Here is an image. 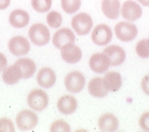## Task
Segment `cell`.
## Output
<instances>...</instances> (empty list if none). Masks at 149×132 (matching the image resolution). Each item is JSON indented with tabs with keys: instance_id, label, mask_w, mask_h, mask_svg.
Wrapping results in <instances>:
<instances>
[{
	"instance_id": "cell-12",
	"label": "cell",
	"mask_w": 149,
	"mask_h": 132,
	"mask_svg": "<svg viewBox=\"0 0 149 132\" xmlns=\"http://www.w3.org/2000/svg\"><path fill=\"white\" fill-rule=\"evenodd\" d=\"M103 53L109 58L110 65L118 66L121 65L126 59V53L121 47L118 45H110L103 50Z\"/></svg>"
},
{
	"instance_id": "cell-25",
	"label": "cell",
	"mask_w": 149,
	"mask_h": 132,
	"mask_svg": "<svg viewBox=\"0 0 149 132\" xmlns=\"http://www.w3.org/2000/svg\"><path fill=\"white\" fill-rule=\"evenodd\" d=\"M31 5L37 12L45 13L51 9L52 0H31Z\"/></svg>"
},
{
	"instance_id": "cell-5",
	"label": "cell",
	"mask_w": 149,
	"mask_h": 132,
	"mask_svg": "<svg viewBox=\"0 0 149 132\" xmlns=\"http://www.w3.org/2000/svg\"><path fill=\"white\" fill-rule=\"evenodd\" d=\"M38 122V116L29 110L20 111L16 116L17 126L21 131L32 130L36 126Z\"/></svg>"
},
{
	"instance_id": "cell-8",
	"label": "cell",
	"mask_w": 149,
	"mask_h": 132,
	"mask_svg": "<svg viewBox=\"0 0 149 132\" xmlns=\"http://www.w3.org/2000/svg\"><path fill=\"white\" fill-rule=\"evenodd\" d=\"M8 46L10 52L17 56L26 55L30 50V44L27 39L20 35L11 38Z\"/></svg>"
},
{
	"instance_id": "cell-33",
	"label": "cell",
	"mask_w": 149,
	"mask_h": 132,
	"mask_svg": "<svg viewBox=\"0 0 149 132\" xmlns=\"http://www.w3.org/2000/svg\"><path fill=\"white\" fill-rule=\"evenodd\" d=\"M139 2L142 4V6L146 7H149V0H137Z\"/></svg>"
},
{
	"instance_id": "cell-7",
	"label": "cell",
	"mask_w": 149,
	"mask_h": 132,
	"mask_svg": "<svg viewBox=\"0 0 149 132\" xmlns=\"http://www.w3.org/2000/svg\"><path fill=\"white\" fill-rule=\"evenodd\" d=\"M112 31L106 24L97 25L92 32L91 38L95 44L98 46L106 45L112 39Z\"/></svg>"
},
{
	"instance_id": "cell-27",
	"label": "cell",
	"mask_w": 149,
	"mask_h": 132,
	"mask_svg": "<svg viewBox=\"0 0 149 132\" xmlns=\"http://www.w3.org/2000/svg\"><path fill=\"white\" fill-rule=\"evenodd\" d=\"M50 131L51 132H69L71 131V128L66 122L59 120L51 124Z\"/></svg>"
},
{
	"instance_id": "cell-22",
	"label": "cell",
	"mask_w": 149,
	"mask_h": 132,
	"mask_svg": "<svg viewBox=\"0 0 149 132\" xmlns=\"http://www.w3.org/2000/svg\"><path fill=\"white\" fill-rule=\"evenodd\" d=\"M22 78V73L20 68L15 65L6 67L2 72V80L6 84L14 85Z\"/></svg>"
},
{
	"instance_id": "cell-13",
	"label": "cell",
	"mask_w": 149,
	"mask_h": 132,
	"mask_svg": "<svg viewBox=\"0 0 149 132\" xmlns=\"http://www.w3.org/2000/svg\"><path fill=\"white\" fill-rule=\"evenodd\" d=\"M74 41L75 35L69 28H62L59 29L53 36L54 45L58 49H61L67 44H74Z\"/></svg>"
},
{
	"instance_id": "cell-4",
	"label": "cell",
	"mask_w": 149,
	"mask_h": 132,
	"mask_svg": "<svg viewBox=\"0 0 149 132\" xmlns=\"http://www.w3.org/2000/svg\"><path fill=\"white\" fill-rule=\"evenodd\" d=\"M115 32L117 38L121 41L130 42L134 40L138 34V29L134 24L122 21L116 24Z\"/></svg>"
},
{
	"instance_id": "cell-31",
	"label": "cell",
	"mask_w": 149,
	"mask_h": 132,
	"mask_svg": "<svg viewBox=\"0 0 149 132\" xmlns=\"http://www.w3.org/2000/svg\"><path fill=\"white\" fill-rule=\"evenodd\" d=\"M7 63L8 61L6 56L3 53H0V72L6 68V66H7Z\"/></svg>"
},
{
	"instance_id": "cell-24",
	"label": "cell",
	"mask_w": 149,
	"mask_h": 132,
	"mask_svg": "<svg viewBox=\"0 0 149 132\" xmlns=\"http://www.w3.org/2000/svg\"><path fill=\"white\" fill-rule=\"evenodd\" d=\"M46 20H47V23L48 24L50 27L56 29L62 25L63 17L58 11H51V12L47 14Z\"/></svg>"
},
{
	"instance_id": "cell-17",
	"label": "cell",
	"mask_w": 149,
	"mask_h": 132,
	"mask_svg": "<svg viewBox=\"0 0 149 132\" xmlns=\"http://www.w3.org/2000/svg\"><path fill=\"white\" fill-rule=\"evenodd\" d=\"M98 125L100 131H102L112 132L118 129L119 121L112 113H107L99 118Z\"/></svg>"
},
{
	"instance_id": "cell-11",
	"label": "cell",
	"mask_w": 149,
	"mask_h": 132,
	"mask_svg": "<svg viewBox=\"0 0 149 132\" xmlns=\"http://www.w3.org/2000/svg\"><path fill=\"white\" fill-rule=\"evenodd\" d=\"M61 57L63 59L70 64H75L82 58V51L78 46L74 44H67L61 48Z\"/></svg>"
},
{
	"instance_id": "cell-6",
	"label": "cell",
	"mask_w": 149,
	"mask_h": 132,
	"mask_svg": "<svg viewBox=\"0 0 149 132\" xmlns=\"http://www.w3.org/2000/svg\"><path fill=\"white\" fill-rule=\"evenodd\" d=\"M64 84L69 92L78 93L84 89L85 85V77L80 71H72L65 76Z\"/></svg>"
},
{
	"instance_id": "cell-10",
	"label": "cell",
	"mask_w": 149,
	"mask_h": 132,
	"mask_svg": "<svg viewBox=\"0 0 149 132\" xmlns=\"http://www.w3.org/2000/svg\"><path fill=\"white\" fill-rule=\"evenodd\" d=\"M89 66L93 72L103 74L110 67L109 58L104 53H96L91 56L89 60Z\"/></svg>"
},
{
	"instance_id": "cell-1",
	"label": "cell",
	"mask_w": 149,
	"mask_h": 132,
	"mask_svg": "<svg viewBox=\"0 0 149 132\" xmlns=\"http://www.w3.org/2000/svg\"><path fill=\"white\" fill-rule=\"evenodd\" d=\"M29 39L37 46L47 44L51 38V33L45 24L35 23L29 29Z\"/></svg>"
},
{
	"instance_id": "cell-9",
	"label": "cell",
	"mask_w": 149,
	"mask_h": 132,
	"mask_svg": "<svg viewBox=\"0 0 149 132\" xmlns=\"http://www.w3.org/2000/svg\"><path fill=\"white\" fill-rule=\"evenodd\" d=\"M122 17L129 21H136L142 15V9L141 6L134 1L127 0L124 2L121 6Z\"/></svg>"
},
{
	"instance_id": "cell-3",
	"label": "cell",
	"mask_w": 149,
	"mask_h": 132,
	"mask_svg": "<svg viewBox=\"0 0 149 132\" xmlns=\"http://www.w3.org/2000/svg\"><path fill=\"white\" fill-rule=\"evenodd\" d=\"M26 101L30 108L36 111H42L47 107L49 98L46 92L40 89H35L28 94Z\"/></svg>"
},
{
	"instance_id": "cell-29",
	"label": "cell",
	"mask_w": 149,
	"mask_h": 132,
	"mask_svg": "<svg viewBox=\"0 0 149 132\" xmlns=\"http://www.w3.org/2000/svg\"><path fill=\"white\" fill-rule=\"evenodd\" d=\"M139 123L140 127L144 131H149V111L142 114L140 117Z\"/></svg>"
},
{
	"instance_id": "cell-15",
	"label": "cell",
	"mask_w": 149,
	"mask_h": 132,
	"mask_svg": "<svg viewBox=\"0 0 149 132\" xmlns=\"http://www.w3.org/2000/svg\"><path fill=\"white\" fill-rule=\"evenodd\" d=\"M56 106H57L58 111L64 115H70L76 111L78 102L74 97L66 95L62 96L58 100Z\"/></svg>"
},
{
	"instance_id": "cell-32",
	"label": "cell",
	"mask_w": 149,
	"mask_h": 132,
	"mask_svg": "<svg viewBox=\"0 0 149 132\" xmlns=\"http://www.w3.org/2000/svg\"><path fill=\"white\" fill-rule=\"evenodd\" d=\"M11 3V0H0V10L6 9Z\"/></svg>"
},
{
	"instance_id": "cell-16",
	"label": "cell",
	"mask_w": 149,
	"mask_h": 132,
	"mask_svg": "<svg viewBox=\"0 0 149 132\" xmlns=\"http://www.w3.org/2000/svg\"><path fill=\"white\" fill-rule=\"evenodd\" d=\"M103 85L108 92H116L122 86L121 75L116 71H109L102 77Z\"/></svg>"
},
{
	"instance_id": "cell-21",
	"label": "cell",
	"mask_w": 149,
	"mask_h": 132,
	"mask_svg": "<svg viewBox=\"0 0 149 132\" xmlns=\"http://www.w3.org/2000/svg\"><path fill=\"white\" fill-rule=\"evenodd\" d=\"M15 64L20 68L23 79H29L32 77L36 71V65L31 59H19L18 60H17Z\"/></svg>"
},
{
	"instance_id": "cell-2",
	"label": "cell",
	"mask_w": 149,
	"mask_h": 132,
	"mask_svg": "<svg viewBox=\"0 0 149 132\" xmlns=\"http://www.w3.org/2000/svg\"><path fill=\"white\" fill-rule=\"evenodd\" d=\"M72 27L78 35H86L93 26V20L87 13H79L72 19Z\"/></svg>"
},
{
	"instance_id": "cell-28",
	"label": "cell",
	"mask_w": 149,
	"mask_h": 132,
	"mask_svg": "<svg viewBox=\"0 0 149 132\" xmlns=\"http://www.w3.org/2000/svg\"><path fill=\"white\" fill-rule=\"evenodd\" d=\"M15 131L12 121L8 118L0 119V132H14Z\"/></svg>"
},
{
	"instance_id": "cell-26",
	"label": "cell",
	"mask_w": 149,
	"mask_h": 132,
	"mask_svg": "<svg viewBox=\"0 0 149 132\" xmlns=\"http://www.w3.org/2000/svg\"><path fill=\"white\" fill-rule=\"evenodd\" d=\"M136 51L141 58H149V39H143L138 42Z\"/></svg>"
},
{
	"instance_id": "cell-18",
	"label": "cell",
	"mask_w": 149,
	"mask_h": 132,
	"mask_svg": "<svg viewBox=\"0 0 149 132\" xmlns=\"http://www.w3.org/2000/svg\"><path fill=\"white\" fill-rule=\"evenodd\" d=\"M8 20L13 27L21 29L26 26L29 23V15L24 10L16 9L10 14Z\"/></svg>"
},
{
	"instance_id": "cell-30",
	"label": "cell",
	"mask_w": 149,
	"mask_h": 132,
	"mask_svg": "<svg viewBox=\"0 0 149 132\" xmlns=\"http://www.w3.org/2000/svg\"><path fill=\"white\" fill-rule=\"evenodd\" d=\"M141 86L143 92L149 96V74L144 77L141 83Z\"/></svg>"
},
{
	"instance_id": "cell-23",
	"label": "cell",
	"mask_w": 149,
	"mask_h": 132,
	"mask_svg": "<svg viewBox=\"0 0 149 132\" xmlns=\"http://www.w3.org/2000/svg\"><path fill=\"white\" fill-rule=\"evenodd\" d=\"M81 5V0H61V6L66 14H74L79 10Z\"/></svg>"
},
{
	"instance_id": "cell-20",
	"label": "cell",
	"mask_w": 149,
	"mask_h": 132,
	"mask_svg": "<svg viewBox=\"0 0 149 132\" xmlns=\"http://www.w3.org/2000/svg\"><path fill=\"white\" fill-rule=\"evenodd\" d=\"M87 89L90 94L95 98H104L108 95V91L103 85L102 77H96L88 83Z\"/></svg>"
},
{
	"instance_id": "cell-19",
	"label": "cell",
	"mask_w": 149,
	"mask_h": 132,
	"mask_svg": "<svg viewBox=\"0 0 149 132\" xmlns=\"http://www.w3.org/2000/svg\"><path fill=\"white\" fill-rule=\"evenodd\" d=\"M102 11L109 19L115 20L120 15V3L119 0H102Z\"/></svg>"
},
{
	"instance_id": "cell-14",
	"label": "cell",
	"mask_w": 149,
	"mask_h": 132,
	"mask_svg": "<svg viewBox=\"0 0 149 132\" xmlns=\"http://www.w3.org/2000/svg\"><path fill=\"white\" fill-rule=\"evenodd\" d=\"M56 74L50 68H42L37 74L38 84L45 89H49L53 86L56 83Z\"/></svg>"
}]
</instances>
